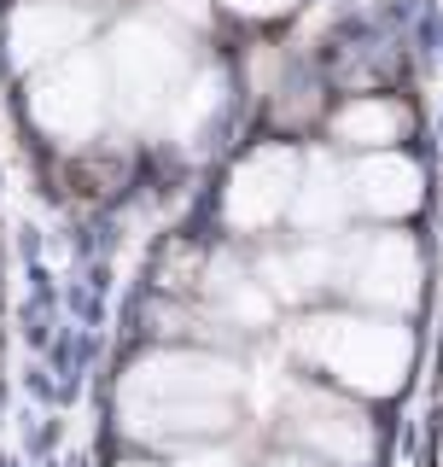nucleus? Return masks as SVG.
Masks as SVG:
<instances>
[{"instance_id": "1a4fd4ad", "label": "nucleus", "mask_w": 443, "mask_h": 467, "mask_svg": "<svg viewBox=\"0 0 443 467\" xmlns=\"http://www.w3.org/2000/svg\"><path fill=\"white\" fill-rule=\"evenodd\" d=\"M350 193L379 216L415 211L420 204V170L408 164V158H367V164H356V175H350Z\"/></svg>"}, {"instance_id": "4468645a", "label": "nucleus", "mask_w": 443, "mask_h": 467, "mask_svg": "<svg viewBox=\"0 0 443 467\" xmlns=\"http://www.w3.org/2000/svg\"><path fill=\"white\" fill-rule=\"evenodd\" d=\"M175 6H181V12H187V18H199V12H204V6H199V0H175Z\"/></svg>"}, {"instance_id": "2eb2a0df", "label": "nucleus", "mask_w": 443, "mask_h": 467, "mask_svg": "<svg viewBox=\"0 0 443 467\" xmlns=\"http://www.w3.org/2000/svg\"><path fill=\"white\" fill-rule=\"evenodd\" d=\"M292 467H309V462H292Z\"/></svg>"}, {"instance_id": "9b49d317", "label": "nucleus", "mask_w": 443, "mask_h": 467, "mask_svg": "<svg viewBox=\"0 0 443 467\" xmlns=\"http://www.w3.org/2000/svg\"><path fill=\"white\" fill-rule=\"evenodd\" d=\"M397 129H403V111H397V106H379V99H362V106H350L345 117H338V140H350V146L397 140Z\"/></svg>"}, {"instance_id": "7ed1b4c3", "label": "nucleus", "mask_w": 443, "mask_h": 467, "mask_svg": "<svg viewBox=\"0 0 443 467\" xmlns=\"http://www.w3.org/2000/svg\"><path fill=\"white\" fill-rule=\"evenodd\" d=\"M304 350L315 362H327L333 374L356 379L367 391H391L397 374L408 362V339L391 327H356V321H315V333H304Z\"/></svg>"}, {"instance_id": "f8f14e48", "label": "nucleus", "mask_w": 443, "mask_h": 467, "mask_svg": "<svg viewBox=\"0 0 443 467\" xmlns=\"http://www.w3.org/2000/svg\"><path fill=\"white\" fill-rule=\"evenodd\" d=\"M228 6H240V12H286L292 0H228Z\"/></svg>"}, {"instance_id": "0eeeda50", "label": "nucleus", "mask_w": 443, "mask_h": 467, "mask_svg": "<svg viewBox=\"0 0 443 467\" xmlns=\"http://www.w3.org/2000/svg\"><path fill=\"white\" fill-rule=\"evenodd\" d=\"M88 18L77 6H53V0H29V6L12 18V58L18 65H41V58L65 53L82 41Z\"/></svg>"}, {"instance_id": "f257e3e1", "label": "nucleus", "mask_w": 443, "mask_h": 467, "mask_svg": "<svg viewBox=\"0 0 443 467\" xmlns=\"http://www.w3.org/2000/svg\"><path fill=\"white\" fill-rule=\"evenodd\" d=\"M233 386V374L222 362H146L129 386L135 403V427L140 432H199V427H222L228 403L222 391Z\"/></svg>"}, {"instance_id": "9d476101", "label": "nucleus", "mask_w": 443, "mask_h": 467, "mask_svg": "<svg viewBox=\"0 0 443 467\" xmlns=\"http://www.w3.org/2000/svg\"><path fill=\"white\" fill-rule=\"evenodd\" d=\"M350 199H356V193H350V187H338V170L327 164V158H315V164H309V187L298 193V216H304L309 228H327V223L345 216Z\"/></svg>"}, {"instance_id": "20e7f679", "label": "nucleus", "mask_w": 443, "mask_h": 467, "mask_svg": "<svg viewBox=\"0 0 443 467\" xmlns=\"http://www.w3.org/2000/svg\"><path fill=\"white\" fill-rule=\"evenodd\" d=\"M29 94H36V117L65 140L94 135L99 117H106V77H99V58H88V53L53 65Z\"/></svg>"}, {"instance_id": "39448f33", "label": "nucleus", "mask_w": 443, "mask_h": 467, "mask_svg": "<svg viewBox=\"0 0 443 467\" xmlns=\"http://www.w3.org/2000/svg\"><path fill=\"white\" fill-rule=\"evenodd\" d=\"M292 182H298V164H292V152H280V146H269V152L245 158L240 175H233L228 187V216L240 228H257L269 223V216H280V204H286Z\"/></svg>"}, {"instance_id": "f03ea898", "label": "nucleus", "mask_w": 443, "mask_h": 467, "mask_svg": "<svg viewBox=\"0 0 443 467\" xmlns=\"http://www.w3.org/2000/svg\"><path fill=\"white\" fill-rule=\"evenodd\" d=\"M187 70V53L170 29L158 24H123L117 36V94H123L129 117H158L175 106V82Z\"/></svg>"}, {"instance_id": "423d86ee", "label": "nucleus", "mask_w": 443, "mask_h": 467, "mask_svg": "<svg viewBox=\"0 0 443 467\" xmlns=\"http://www.w3.org/2000/svg\"><path fill=\"white\" fill-rule=\"evenodd\" d=\"M350 286H362L379 304H415L420 292V257L408 240H374L362 257H350Z\"/></svg>"}, {"instance_id": "ddd939ff", "label": "nucleus", "mask_w": 443, "mask_h": 467, "mask_svg": "<svg viewBox=\"0 0 443 467\" xmlns=\"http://www.w3.org/2000/svg\"><path fill=\"white\" fill-rule=\"evenodd\" d=\"M181 467H228V456H193V462H181Z\"/></svg>"}, {"instance_id": "6e6552de", "label": "nucleus", "mask_w": 443, "mask_h": 467, "mask_svg": "<svg viewBox=\"0 0 443 467\" xmlns=\"http://www.w3.org/2000/svg\"><path fill=\"white\" fill-rule=\"evenodd\" d=\"M298 432H304L315 450L338 456V462H362L367 450H374V438H367V427H362L356 409L327 403V398H304V403H298Z\"/></svg>"}]
</instances>
